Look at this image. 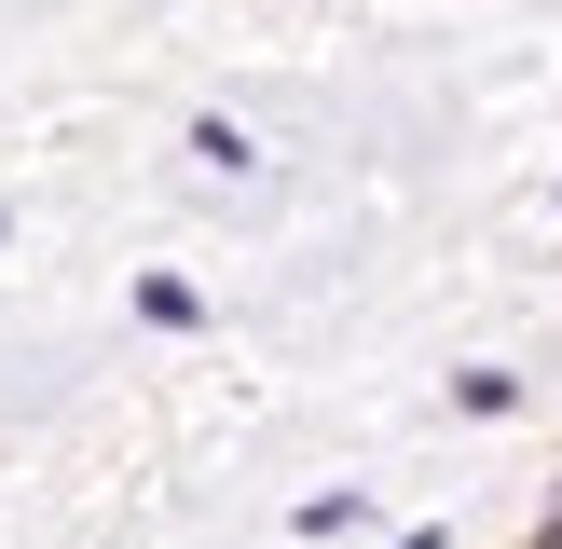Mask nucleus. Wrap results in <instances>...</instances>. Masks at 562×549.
<instances>
[{
	"mask_svg": "<svg viewBox=\"0 0 562 549\" xmlns=\"http://www.w3.org/2000/svg\"><path fill=\"white\" fill-rule=\"evenodd\" d=\"M192 152H206L220 179H247V165H261V152H247V124H220V110H206V124H192Z\"/></svg>",
	"mask_w": 562,
	"mask_h": 549,
	"instance_id": "1",
	"label": "nucleus"
},
{
	"mask_svg": "<svg viewBox=\"0 0 562 549\" xmlns=\"http://www.w3.org/2000/svg\"><path fill=\"white\" fill-rule=\"evenodd\" d=\"M536 549H562V522H549V536H536Z\"/></svg>",
	"mask_w": 562,
	"mask_h": 549,
	"instance_id": "3",
	"label": "nucleus"
},
{
	"mask_svg": "<svg viewBox=\"0 0 562 549\" xmlns=\"http://www.w3.org/2000/svg\"><path fill=\"white\" fill-rule=\"evenodd\" d=\"M398 549H439V522H412V536H398Z\"/></svg>",
	"mask_w": 562,
	"mask_h": 549,
	"instance_id": "2",
	"label": "nucleus"
}]
</instances>
